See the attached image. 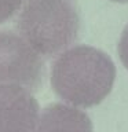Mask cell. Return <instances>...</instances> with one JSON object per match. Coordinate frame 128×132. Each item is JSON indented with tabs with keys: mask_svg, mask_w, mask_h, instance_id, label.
I'll list each match as a JSON object with an SVG mask.
<instances>
[{
	"mask_svg": "<svg viewBox=\"0 0 128 132\" xmlns=\"http://www.w3.org/2000/svg\"><path fill=\"white\" fill-rule=\"evenodd\" d=\"M116 66L103 51L88 45L65 50L51 68V87L58 96L76 107L99 105L110 94Z\"/></svg>",
	"mask_w": 128,
	"mask_h": 132,
	"instance_id": "cell-1",
	"label": "cell"
},
{
	"mask_svg": "<svg viewBox=\"0 0 128 132\" xmlns=\"http://www.w3.org/2000/svg\"><path fill=\"white\" fill-rule=\"evenodd\" d=\"M17 29L41 56L50 58L76 41L80 15L70 0H26L17 19Z\"/></svg>",
	"mask_w": 128,
	"mask_h": 132,
	"instance_id": "cell-2",
	"label": "cell"
},
{
	"mask_svg": "<svg viewBox=\"0 0 128 132\" xmlns=\"http://www.w3.org/2000/svg\"><path fill=\"white\" fill-rule=\"evenodd\" d=\"M41 55L19 33L0 30V87L21 85L37 91L43 84Z\"/></svg>",
	"mask_w": 128,
	"mask_h": 132,
	"instance_id": "cell-3",
	"label": "cell"
},
{
	"mask_svg": "<svg viewBox=\"0 0 128 132\" xmlns=\"http://www.w3.org/2000/svg\"><path fill=\"white\" fill-rule=\"evenodd\" d=\"M32 92L21 85L0 87V132H35L40 107Z\"/></svg>",
	"mask_w": 128,
	"mask_h": 132,
	"instance_id": "cell-4",
	"label": "cell"
},
{
	"mask_svg": "<svg viewBox=\"0 0 128 132\" xmlns=\"http://www.w3.org/2000/svg\"><path fill=\"white\" fill-rule=\"evenodd\" d=\"M35 132H94L92 121L76 106L52 103L40 113Z\"/></svg>",
	"mask_w": 128,
	"mask_h": 132,
	"instance_id": "cell-5",
	"label": "cell"
},
{
	"mask_svg": "<svg viewBox=\"0 0 128 132\" xmlns=\"http://www.w3.org/2000/svg\"><path fill=\"white\" fill-rule=\"evenodd\" d=\"M25 0H0V23L12 18L23 6Z\"/></svg>",
	"mask_w": 128,
	"mask_h": 132,
	"instance_id": "cell-6",
	"label": "cell"
},
{
	"mask_svg": "<svg viewBox=\"0 0 128 132\" xmlns=\"http://www.w3.org/2000/svg\"><path fill=\"white\" fill-rule=\"evenodd\" d=\"M117 51H118L120 61H121L123 65L128 69V25H127V28L124 29L123 33H121V37H120V41H118Z\"/></svg>",
	"mask_w": 128,
	"mask_h": 132,
	"instance_id": "cell-7",
	"label": "cell"
},
{
	"mask_svg": "<svg viewBox=\"0 0 128 132\" xmlns=\"http://www.w3.org/2000/svg\"><path fill=\"white\" fill-rule=\"evenodd\" d=\"M110 2H116V3H128V0H110Z\"/></svg>",
	"mask_w": 128,
	"mask_h": 132,
	"instance_id": "cell-8",
	"label": "cell"
}]
</instances>
